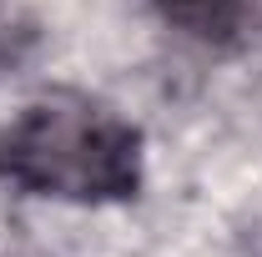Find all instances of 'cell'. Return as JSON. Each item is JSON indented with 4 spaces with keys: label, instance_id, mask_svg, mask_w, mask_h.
Wrapping results in <instances>:
<instances>
[{
    "label": "cell",
    "instance_id": "cell-1",
    "mask_svg": "<svg viewBox=\"0 0 262 257\" xmlns=\"http://www.w3.org/2000/svg\"><path fill=\"white\" fill-rule=\"evenodd\" d=\"M0 182L56 202H126L141 187V131L86 91H46L0 126Z\"/></svg>",
    "mask_w": 262,
    "mask_h": 257
},
{
    "label": "cell",
    "instance_id": "cell-2",
    "mask_svg": "<svg viewBox=\"0 0 262 257\" xmlns=\"http://www.w3.org/2000/svg\"><path fill=\"white\" fill-rule=\"evenodd\" d=\"M151 5L162 20L202 35V40H227L252 15V0H151Z\"/></svg>",
    "mask_w": 262,
    "mask_h": 257
}]
</instances>
